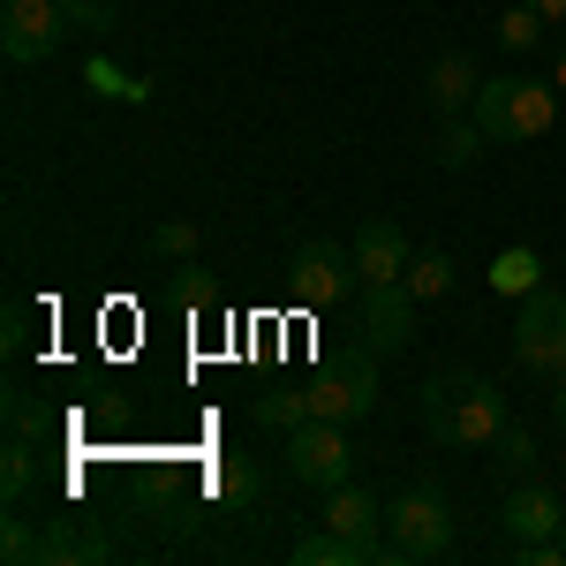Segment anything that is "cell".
Returning <instances> with one entry per match:
<instances>
[{
  "mask_svg": "<svg viewBox=\"0 0 566 566\" xmlns=\"http://www.w3.org/2000/svg\"><path fill=\"white\" fill-rule=\"evenodd\" d=\"M514 423L506 392L491 386L483 370H438L423 386V431L431 446H491V438Z\"/></svg>",
  "mask_w": 566,
  "mask_h": 566,
  "instance_id": "6da1fadb",
  "label": "cell"
},
{
  "mask_svg": "<svg viewBox=\"0 0 566 566\" xmlns=\"http://www.w3.org/2000/svg\"><path fill=\"white\" fill-rule=\"evenodd\" d=\"M453 506H446V491L438 483H416V491H400L386 506V552L378 566H416V559H453Z\"/></svg>",
  "mask_w": 566,
  "mask_h": 566,
  "instance_id": "7a4b0ae2",
  "label": "cell"
},
{
  "mask_svg": "<svg viewBox=\"0 0 566 566\" xmlns=\"http://www.w3.org/2000/svg\"><path fill=\"white\" fill-rule=\"evenodd\" d=\"M476 129L491 144H528V136L552 129V114H559V84H536V76H483L476 91Z\"/></svg>",
  "mask_w": 566,
  "mask_h": 566,
  "instance_id": "3957f363",
  "label": "cell"
},
{
  "mask_svg": "<svg viewBox=\"0 0 566 566\" xmlns=\"http://www.w3.org/2000/svg\"><path fill=\"white\" fill-rule=\"evenodd\" d=\"M310 416H333V423H355V416H370L378 408V355L355 340L348 355H325L317 370H310Z\"/></svg>",
  "mask_w": 566,
  "mask_h": 566,
  "instance_id": "277c9868",
  "label": "cell"
},
{
  "mask_svg": "<svg viewBox=\"0 0 566 566\" xmlns=\"http://www.w3.org/2000/svg\"><path fill=\"white\" fill-rule=\"evenodd\" d=\"M514 363L528 378H552V386L566 378V295H552V287L522 295V310H514Z\"/></svg>",
  "mask_w": 566,
  "mask_h": 566,
  "instance_id": "5b68a950",
  "label": "cell"
},
{
  "mask_svg": "<svg viewBox=\"0 0 566 566\" xmlns=\"http://www.w3.org/2000/svg\"><path fill=\"white\" fill-rule=\"evenodd\" d=\"M61 39H76L61 0H8V8H0V53H8L15 69L53 61V53H61Z\"/></svg>",
  "mask_w": 566,
  "mask_h": 566,
  "instance_id": "8992f818",
  "label": "cell"
},
{
  "mask_svg": "<svg viewBox=\"0 0 566 566\" xmlns=\"http://www.w3.org/2000/svg\"><path fill=\"white\" fill-rule=\"evenodd\" d=\"M348 469H355L348 423L310 416L303 431H287V476H295V483H310V491H333V483H348Z\"/></svg>",
  "mask_w": 566,
  "mask_h": 566,
  "instance_id": "52a82bcc",
  "label": "cell"
},
{
  "mask_svg": "<svg viewBox=\"0 0 566 566\" xmlns=\"http://www.w3.org/2000/svg\"><path fill=\"white\" fill-rule=\"evenodd\" d=\"M348 287H363V272H355V250H340V242H303L287 258V295L303 310L348 303Z\"/></svg>",
  "mask_w": 566,
  "mask_h": 566,
  "instance_id": "ba28073f",
  "label": "cell"
},
{
  "mask_svg": "<svg viewBox=\"0 0 566 566\" xmlns=\"http://www.w3.org/2000/svg\"><path fill=\"white\" fill-rule=\"evenodd\" d=\"M355 340L370 355H400L416 340V295H408V280H370V287H363V303H355Z\"/></svg>",
  "mask_w": 566,
  "mask_h": 566,
  "instance_id": "9c48e42d",
  "label": "cell"
},
{
  "mask_svg": "<svg viewBox=\"0 0 566 566\" xmlns=\"http://www.w3.org/2000/svg\"><path fill=\"white\" fill-rule=\"evenodd\" d=\"M499 528H506V544H559L566 499H559V491H544V483H522V491L499 506Z\"/></svg>",
  "mask_w": 566,
  "mask_h": 566,
  "instance_id": "30bf717a",
  "label": "cell"
},
{
  "mask_svg": "<svg viewBox=\"0 0 566 566\" xmlns=\"http://www.w3.org/2000/svg\"><path fill=\"white\" fill-rule=\"evenodd\" d=\"M317 522L325 528H340V536H355V544H370V552H386V506L363 491V483H333L325 491V506H317Z\"/></svg>",
  "mask_w": 566,
  "mask_h": 566,
  "instance_id": "8fae6325",
  "label": "cell"
},
{
  "mask_svg": "<svg viewBox=\"0 0 566 566\" xmlns=\"http://www.w3.org/2000/svg\"><path fill=\"white\" fill-rule=\"evenodd\" d=\"M408 234H400V219H386V212H370L363 227H355V272H363V287L370 280H408Z\"/></svg>",
  "mask_w": 566,
  "mask_h": 566,
  "instance_id": "7c38bea8",
  "label": "cell"
},
{
  "mask_svg": "<svg viewBox=\"0 0 566 566\" xmlns=\"http://www.w3.org/2000/svg\"><path fill=\"white\" fill-rule=\"evenodd\" d=\"M476 91H483V76H476V61H469L461 45H446L431 69H423V98H431L438 114H469Z\"/></svg>",
  "mask_w": 566,
  "mask_h": 566,
  "instance_id": "4fadbf2b",
  "label": "cell"
},
{
  "mask_svg": "<svg viewBox=\"0 0 566 566\" xmlns=\"http://www.w3.org/2000/svg\"><path fill=\"white\" fill-rule=\"evenodd\" d=\"M287 566H378V552L370 544H355V536H340V528H310V536H295L287 544Z\"/></svg>",
  "mask_w": 566,
  "mask_h": 566,
  "instance_id": "5bb4252c",
  "label": "cell"
},
{
  "mask_svg": "<svg viewBox=\"0 0 566 566\" xmlns=\"http://www.w3.org/2000/svg\"><path fill=\"white\" fill-rule=\"evenodd\" d=\"M106 559V528H91L84 514L45 528V566H98Z\"/></svg>",
  "mask_w": 566,
  "mask_h": 566,
  "instance_id": "9a60e30c",
  "label": "cell"
},
{
  "mask_svg": "<svg viewBox=\"0 0 566 566\" xmlns=\"http://www.w3.org/2000/svg\"><path fill=\"white\" fill-rule=\"evenodd\" d=\"M258 431H272V438H287V431H303L310 423V392L303 386H272V392H258Z\"/></svg>",
  "mask_w": 566,
  "mask_h": 566,
  "instance_id": "2e32d148",
  "label": "cell"
},
{
  "mask_svg": "<svg viewBox=\"0 0 566 566\" xmlns=\"http://www.w3.org/2000/svg\"><path fill=\"white\" fill-rule=\"evenodd\" d=\"M446 287H453V258H446V250H416V258H408V295H416V303H438Z\"/></svg>",
  "mask_w": 566,
  "mask_h": 566,
  "instance_id": "e0dca14e",
  "label": "cell"
},
{
  "mask_svg": "<svg viewBox=\"0 0 566 566\" xmlns=\"http://www.w3.org/2000/svg\"><path fill=\"white\" fill-rule=\"evenodd\" d=\"M483 144H491V136L476 129V114H469V122H461V114H446V129H438V167H469Z\"/></svg>",
  "mask_w": 566,
  "mask_h": 566,
  "instance_id": "ac0fdd59",
  "label": "cell"
},
{
  "mask_svg": "<svg viewBox=\"0 0 566 566\" xmlns=\"http://www.w3.org/2000/svg\"><path fill=\"white\" fill-rule=\"evenodd\" d=\"M491 287L499 295H536V250H499L491 258Z\"/></svg>",
  "mask_w": 566,
  "mask_h": 566,
  "instance_id": "d6986e66",
  "label": "cell"
},
{
  "mask_svg": "<svg viewBox=\"0 0 566 566\" xmlns=\"http://www.w3.org/2000/svg\"><path fill=\"white\" fill-rule=\"evenodd\" d=\"M491 461H499L506 476H536V438H528L522 423H506V431L491 438Z\"/></svg>",
  "mask_w": 566,
  "mask_h": 566,
  "instance_id": "ffe728a7",
  "label": "cell"
},
{
  "mask_svg": "<svg viewBox=\"0 0 566 566\" xmlns=\"http://www.w3.org/2000/svg\"><path fill=\"white\" fill-rule=\"evenodd\" d=\"M61 8H69V31H76V39H106V31L122 23L114 0H61Z\"/></svg>",
  "mask_w": 566,
  "mask_h": 566,
  "instance_id": "44dd1931",
  "label": "cell"
},
{
  "mask_svg": "<svg viewBox=\"0 0 566 566\" xmlns=\"http://www.w3.org/2000/svg\"><path fill=\"white\" fill-rule=\"evenodd\" d=\"M212 491L227 499V506H250V499H258V469H250V461H219Z\"/></svg>",
  "mask_w": 566,
  "mask_h": 566,
  "instance_id": "7402d4cb",
  "label": "cell"
},
{
  "mask_svg": "<svg viewBox=\"0 0 566 566\" xmlns=\"http://www.w3.org/2000/svg\"><path fill=\"white\" fill-rule=\"evenodd\" d=\"M0 552H8V566H31V559H45V536H31V522H23V514H8Z\"/></svg>",
  "mask_w": 566,
  "mask_h": 566,
  "instance_id": "603a6c76",
  "label": "cell"
},
{
  "mask_svg": "<svg viewBox=\"0 0 566 566\" xmlns=\"http://www.w3.org/2000/svg\"><path fill=\"white\" fill-rule=\"evenodd\" d=\"M544 39V15H536V8H514V15H499V45H506V53H522V45H536Z\"/></svg>",
  "mask_w": 566,
  "mask_h": 566,
  "instance_id": "cb8c5ba5",
  "label": "cell"
},
{
  "mask_svg": "<svg viewBox=\"0 0 566 566\" xmlns=\"http://www.w3.org/2000/svg\"><path fill=\"white\" fill-rule=\"evenodd\" d=\"M151 258H197V227L189 219H159L151 227Z\"/></svg>",
  "mask_w": 566,
  "mask_h": 566,
  "instance_id": "d4e9b609",
  "label": "cell"
},
{
  "mask_svg": "<svg viewBox=\"0 0 566 566\" xmlns=\"http://www.w3.org/2000/svg\"><path fill=\"white\" fill-rule=\"evenodd\" d=\"M212 295H219V287L205 280V272H181V280H175V303H189V310H205Z\"/></svg>",
  "mask_w": 566,
  "mask_h": 566,
  "instance_id": "484cf974",
  "label": "cell"
},
{
  "mask_svg": "<svg viewBox=\"0 0 566 566\" xmlns=\"http://www.w3.org/2000/svg\"><path fill=\"white\" fill-rule=\"evenodd\" d=\"M31 491V446H8V499Z\"/></svg>",
  "mask_w": 566,
  "mask_h": 566,
  "instance_id": "4316f807",
  "label": "cell"
},
{
  "mask_svg": "<svg viewBox=\"0 0 566 566\" xmlns=\"http://www.w3.org/2000/svg\"><path fill=\"white\" fill-rule=\"evenodd\" d=\"M0 340H8V355H23V303H8V333Z\"/></svg>",
  "mask_w": 566,
  "mask_h": 566,
  "instance_id": "83f0119b",
  "label": "cell"
},
{
  "mask_svg": "<svg viewBox=\"0 0 566 566\" xmlns=\"http://www.w3.org/2000/svg\"><path fill=\"white\" fill-rule=\"evenodd\" d=\"M528 8H536L544 23H566V0H528Z\"/></svg>",
  "mask_w": 566,
  "mask_h": 566,
  "instance_id": "f1b7e54d",
  "label": "cell"
},
{
  "mask_svg": "<svg viewBox=\"0 0 566 566\" xmlns=\"http://www.w3.org/2000/svg\"><path fill=\"white\" fill-rule=\"evenodd\" d=\"M552 416H559V431H566V378H559V400H552Z\"/></svg>",
  "mask_w": 566,
  "mask_h": 566,
  "instance_id": "f546056e",
  "label": "cell"
},
{
  "mask_svg": "<svg viewBox=\"0 0 566 566\" xmlns=\"http://www.w3.org/2000/svg\"><path fill=\"white\" fill-rule=\"evenodd\" d=\"M552 84H559V91H566V45H559V69H552Z\"/></svg>",
  "mask_w": 566,
  "mask_h": 566,
  "instance_id": "4dcf8cb0",
  "label": "cell"
},
{
  "mask_svg": "<svg viewBox=\"0 0 566 566\" xmlns=\"http://www.w3.org/2000/svg\"><path fill=\"white\" fill-rule=\"evenodd\" d=\"M559 552H566V528H559Z\"/></svg>",
  "mask_w": 566,
  "mask_h": 566,
  "instance_id": "1f68e13d",
  "label": "cell"
}]
</instances>
